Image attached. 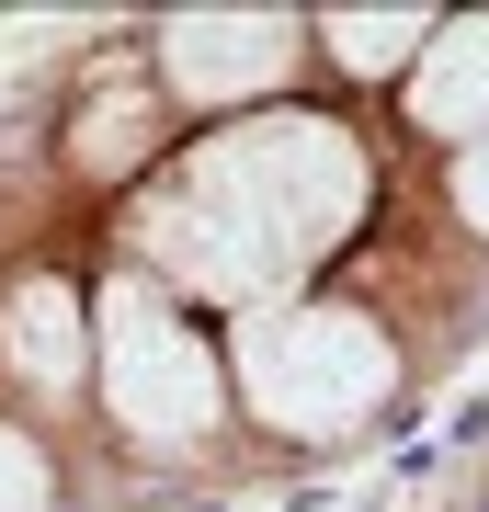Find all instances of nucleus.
Wrapping results in <instances>:
<instances>
[{
  "label": "nucleus",
  "instance_id": "nucleus-1",
  "mask_svg": "<svg viewBox=\"0 0 489 512\" xmlns=\"http://www.w3.org/2000/svg\"><path fill=\"white\" fill-rule=\"evenodd\" d=\"M376 205V171H364V137L342 114L273 103L239 114V126L194 137L182 160H160L126 205V251L137 274L171 296V308H285L308 296V274Z\"/></svg>",
  "mask_w": 489,
  "mask_h": 512
},
{
  "label": "nucleus",
  "instance_id": "nucleus-6",
  "mask_svg": "<svg viewBox=\"0 0 489 512\" xmlns=\"http://www.w3.org/2000/svg\"><path fill=\"white\" fill-rule=\"evenodd\" d=\"M410 92V126L444 137V148H478L489 137V12H444L433 46H421V69L399 80Z\"/></svg>",
  "mask_w": 489,
  "mask_h": 512
},
{
  "label": "nucleus",
  "instance_id": "nucleus-5",
  "mask_svg": "<svg viewBox=\"0 0 489 512\" xmlns=\"http://www.w3.org/2000/svg\"><path fill=\"white\" fill-rule=\"evenodd\" d=\"M0 365L35 387V399H80L91 387V296L69 274H23L0 296Z\"/></svg>",
  "mask_w": 489,
  "mask_h": 512
},
{
  "label": "nucleus",
  "instance_id": "nucleus-10",
  "mask_svg": "<svg viewBox=\"0 0 489 512\" xmlns=\"http://www.w3.org/2000/svg\"><path fill=\"white\" fill-rule=\"evenodd\" d=\"M444 194H455V217H467V228L489 239V137H478V148H455V171H444Z\"/></svg>",
  "mask_w": 489,
  "mask_h": 512
},
{
  "label": "nucleus",
  "instance_id": "nucleus-7",
  "mask_svg": "<svg viewBox=\"0 0 489 512\" xmlns=\"http://www.w3.org/2000/svg\"><path fill=\"white\" fill-rule=\"evenodd\" d=\"M319 46L342 80H410L421 46H433V12H410V0H342V12H319Z\"/></svg>",
  "mask_w": 489,
  "mask_h": 512
},
{
  "label": "nucleus",
  "instance_id": "nucleus-2",
  "mask_svg": "<svg viewBox=\"0 0 489 512\" xmlns=\"http://www.w3.org/2000/svg\"><path fill=\"white\" fill-rule=\"evenodd\" d=\"M387 399H399V342H387V319L342 308V296L251 308L228 342V410H251L285 444H342Z\"/></svg>",
  "mask_w": 489,
  "mask_h": 512
},
{
  "label": "nucleus",
  "instance_id": "nucleus-4",
  "mask_svg": "<svg viewBox=\"0 0 489 512\" xmlns=\"http://www.w3.org/2000/svg\"><path fill=\"white\" fill-rule=\"evenodd\" d=\"M308 69V23L296 12H171L160 23V92L194 114H251Z\"/></svg>",
  "mask_w": 489,
  "mask_h": 512
},
{
  "label": "nucleus",
  "instance_id": "nucleus-8",
  "mask_svg": "<svg viewBox=\"0 0 489 512\" xmlns=\"http://www.w3.org/2000/svg\"><path fill=\"white\" fill-rule=\"evenodd\" d=\"M148 137H160V103H148V92H114L103 114H80V171H91V183L148 171Z\"/></svg>",
  "mask_w": 489,
  "mask_h": 512
},
{
  "label": "nucleus",
  "instance_id": "nucleus-9",
  "mask_svg": "<svg viewBox=\"0 0 489 512\" xmlns=\"http://www.w3.org/2000/svg\"><path fill=\"white\" fill-rule=\"evenodd\" d=\"M57 478H46V444L23 433V421H0V512H46Z\"/></svg>",
  "mask_w": 489,
  "mask_h": 512
},
{
  "label": "nucleus",
  "instance_id": "nucleus-3",
  "mask_svg": "<svg viewBox=\"0 0 489 512\" xmlns=\"http://www.w3.org/2000/svg\"><path fill=\"white\" fill-rule=\"evenodd\" d=\"M91 399H103V421L126 444L182 456V444H205L228 421V353L194 330V308H171L126 262L103 285V308H91Z\"/></svg>",
  "mask_w": 489,
  "mask_h": 512
}]
</instances>
